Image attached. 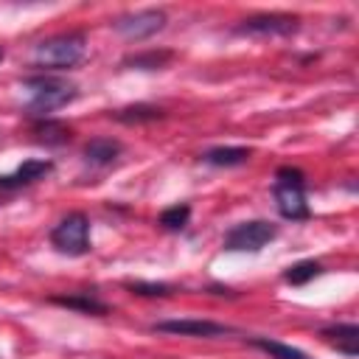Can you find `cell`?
Wrapping results in <instances>:
<instances>
[{"label":"cell","instance_id":"6da1fadb","mask_svg":"<svg viewBox=\"0 0 359 359\" xmlns=\"http://www.w3.org/2000/svg\"><path fill=\"white\" fill-rule=\"evenodd\" d=\"M81 56H84V34H76V31L42 39L34 48V62H36V67H45V70L73 67Z\"/></svg>","mask_w":359,"mask_h":359},{"label":"cell","instance_id":"7a4b0ae2","mask_svg":"<svg viewBox=\"0 0 359 359\" xmlns=\"http://www.w3.org/2000/svg\"><path fill=\"white\" fill-rule=\"evenodd\" d=\"M25 87L31 90V101H28L31 115H48L76 98V84L53 76H31L25 79Z\"/></svg>","mask_w":359,"mask_h":359},{"label":"cell","instance_id":"3957f363","mask_svg":"<svg viewBox=\"0 0 359 359\" xmlns=\"http://www.w3.org/2000/svg\"><path fill=\"white\" fill-rule=\"evenodd\" d=\"M275 205L283 219H306L309 216V202L303 191V171L297 168H278L275 174Z\"/></svg>","mask_w":359,"mask_h":359},{"label":"cell","instance_id":"277c9868","mask_svg":"<svg viewBox=\"0 0 359 359\" xmlns=\"http://www.w3.org/2000/svg\"><path fill=\"white\" fill-rule=\"evenodd\" d=\"M50 244L65 255H87L90 252V222L84 213H67L53 230Z\"/></svg>","mask_w":359,"mask_h":359},{"label":"cell","instance_id":"5b68a950","mask_svg":"<svg viewBox=\"0 0 359 359\" xmlns=\"http://www.w3.org/2000/svg\"><path fill=\"white\" fill-rule=\"evenodd\" d=\"M275 236H278V227H275L272 222H264V219L241 222V224H236V227L227 230V236H224V250H230V252H258V250H264Z\"/></svg>","mask_w":359,"mask_h":359},{"label":"cell","instance_id":"8992f818","mask_svg":"<svg viewBox=\"0 0 359 359\" xmlns=\"http://www.w3.org/2000/svg\"><path fill=\"white\" fill-rule=\"evenodd\" d=\"M112 28H115L121 36H126V39H132V42H140V39H149V36H154L157 31L165 28V11H160V8L132 11V14L118 17V20L112 22Z\"/></svg>","mask_w":359,"mask_h":359},{"label":"cell","instance_id":"52a82bcc","mask_svg":"<svg viewBox=\"0 0 359 359\" xmlns=\"http://www.w3.org/2000/svg\"><path fill=\"white\" fill-rule=\"evenodd\" d=\"M297 17L289 14H255L244 20L236 31L238 34H252V36H289L297 31Z\"/></svg>","mask_w":359,"mask_h":359},{"label":"cell","instance_id":"ba28073f","mask_svg":"<svg viewBox=\"0 0 359 359\" xmlns=\"http://www.w3.org/2000/svg\"><path fill=\"white\" fill-rule=\"evenodd\" d=\"M151 328L163 331V334H180V337H219V334L230 331V328L210 323V320H160Z\"/></svg>","mask_w":359,"mask_h":359},{"label":"cell","instance_id":"9c48e42d","mask_svg":"<svg viewBox=\"0 0 359 359\" xmlns=\"http://www.w3.org/2000/svg\"><path fill=\"white\" fill-rule=\"evenodd\" d=\"M50 171H53L50 160H25L17 165V171L0 177V188H22V185H31V182L48 177Z\"/></svg>","mask_w":359,"mask_h":359},{"label":"cell","instance_id":"30bf717a","mask_svg":"<svg viewBox=\"0 0 359 359\" xmlns=\"http://www.w3.org/2000/svg\"><path fill=\"white\" fill-rule=\"evenodd\" d=\"M323 339L328 345H334L345 356H356L359 353V328L353 323H339V325L323 328Z\"/></svg>","mask_w":359,"mask_h":359},{"label":"cell","instance_id":"8fae6325","mask_svg":"<svg viewBox=\"0 0 359 359\" xmlns=\"http://www.w3.org/2000/svg\"><path fill=\"white\" fill-rule=\"evenodd\" d=\"M121 143L118 140H112V137H93L87 146H84V157H87V163H93V165H107V163H112L118 154H121Z\"/></svg>","mask_w":359,"mask_h":359},{"label":"cell","instance_id":"7c38bea8","mask_svg":"<svg viewBox=\"0 0 359 359\" xmlns=\"http://www.w3.org/2000/svg\"><path fill=\"white\" fill-rule=\"evenodd\" d=\"M202 160L205 163H210V165H241V163H247L250 160V149H244V146H216V149H208L205 154H202Z\"/></svg>","mask_w":359,"mask_h":359},{"label":"cell","instance_id":"4fadbf2b","mask_svg":"<svg viewBox=\"0 0 359 359\" xmlns=\"http://www.w3.org/2000/svg\"><path fill=\"white\" fill-rule=\"evenodd\" d=\"M171 50H146V53H135L123 59V67L132 70H160L165 62H171Z\"/></svg>","mask_w":359,"mask_h":359},{"label":"cell","instance_id":"5bb4252c","mask_svg":"<svg viewBox=\"0 0 359 359\" xmlns=\"http://www.w3.org/2000/svg\"><path fill=\"white\" fill-rule=\"evenodd\" d=\"M163 109L151 107V104H135V107H123L115 112V121L121 123H146V121H160Z\"/></svg>","mask_w":359,"mask_h":359},{"label":"cell","instance_id":"9a60e30c","mask_svg":"<svg viewBox=\"0 0 359 359\" xmlns=\"http://www.w3.org/2000/svg\"><path fill=\"white\" fill-rule=\"evenodd\" d=\"M252 345L264 353H269V359H309L303 351L292 348V345H283L278 339H266V337H252Z\"/></svg>","mask_w":359,"mask_h":359},{"label":"cell","instance_id":"2e32d148","mask_svg":"<svg viewBox=\"0 0 359 359\" xmlns=\"http://www.w3.org/2000/svg\"><path fill=\"white\" fill-rule=\"evenodd\" d=\"M53 303L67 306V309H79L84 314H107V303H101L93 294H67V297H53Z\"/></svg>","mask_w":359,"mask_h":359},{"label":"cell","instance_id":"e0dca14e","mask_svg":"<svg viewBox=\"0 0 359 359\" xmlns=\"http://www.w3.org/2000/svg\"><path fill=\"white\" fill-rule=\"evenodd\" d=\"M320 272H323V266H320L317 261H297V264H292V266L283 272V280L292 283V286H303V283H309L311 278H317Z\"/></svg>","mask_w":359,"mask_h":359},{"label":"cell","instance_id":"ac0fdd59","mask_svg":"<svg viewBox=\"0 0 359 359\" xmlns=\"http://www.w3.org/2000/svg\"><path fill=\"white\" fill-rule=\"evenodd\" d=\"M188 219H191V208L188 205H171V208H165L160 213V224L165 230H182L188 224Z\"/></svg>","mask_w":359,"mask_h":359},{"label":"cell","instance_id":"d6986e66","mask_svg":"<svg viewBox=\"0 0 359 359\" xmlns=\"http://www.w3.org/2000/svg\"><path fill=\"white\" fill-rule=\"evenodd\" d=\"M36 132H39V140H45V143H62L70 137V129L62 126L59 121H45V123H39Z\"/></svg>","mask_w":359,"mask_h":359},{"label":"cell","instance_id":"ffe728a7","mask_svg":"<svg viewBox=\"0 0 359 359\" xmlns=\"http://www.w3.org/2000/svg\"><path fill=\"white\" fill-rule=\"evenodd\" d=\"M129 289L135 294H146V297H165V294H171V286L168 283H143V280H135V283H129Z\"/></svg>","mask_w":359,"mask_h":359},{"label":"cell","instance_id":"44dd1931","mask_svg":"<svg viewBox=\"0 0 359 359\" xmlns=\"http://www.w3.org/2000/svg\"><path fill=\"white\" fill-rule=\"evenodd\" d=\"M3 56H6V50H3V48H0V62H3Z\"/></svg>","mask_w":359,"mask_h":359}]
</instances>
